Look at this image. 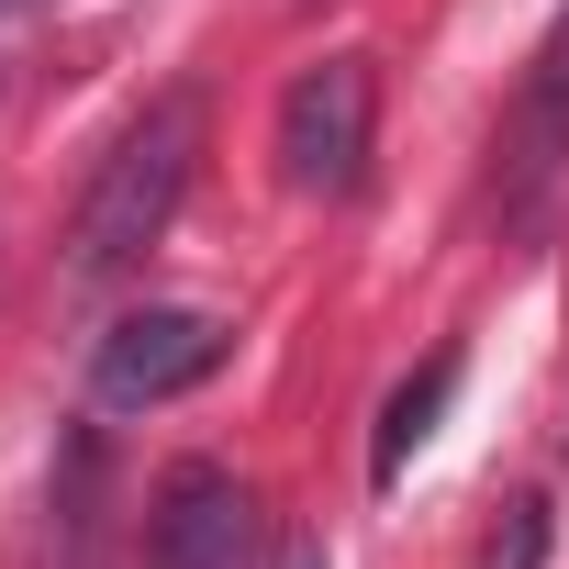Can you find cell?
<instances>
[{
    "label": "cell",
    "instance_id": "cell-1",
    "mask_svg": "<svg viewBox=\"0 0 569 569\" xmlns=\"http://www.w3.org/2000/svg\"><path fill=\"white\" fill-rule=\"evenodd\" d=\"M201 134H212L201 90H157V101L112 134V157L90 168V190H79V212H68V279H79V291H112L123 268H146V246H157V234L179 223V201H190Z\"/></svg>",
    "mask_w": 569,
    "mask_h": 569
},
{
    "label": "cell",
    "instance_id": "cell-2",
    "mask_svg": "<svg viewBox=\"0 0 569 569\" xmlns=\"http://www.w3.org/2000/svg\"><path fill=\"white\" fill-rule=\"evenodd\" d=\"M369 134H380V68L369 57H325L279 90V179L313 190V201H347L369 179Z\"/></svg>",
    "mask_w": 569,
    "mask_h": 569
},
{
    "label": "cell",
    "instance_id": "cell-3",
    "mask_svg": "<svg viewBox=\"0 0 569 569\" xmlns=\"http://www.w3.org/2000/svg\"><path fill=\"white\" fill-rule=\"evenodd\" d=\"M223 325L212 313H190V302H146V313H123L101 347H90V402L101 413H157V402H179V391H201L212 369H223Z\"/></svg>",
    "mask_w": 569,
    "mask_h": 569
},
{
    "label": "cell",
    "instance_id": "cell-4",
    "mask_svg": "<svg viewBox=\"0 0 569 569\" xmlns=\"http://www.w3.org/2000/svg\"><path fill=\"white\" fill-rule=\"evenodd\" d=\"M491 190H502V223H513V234H536V223L558 212V190H569V12H558V34L536 46V68H525V90H513V112H502V168H491Z\"/></svg>",
    "mask_w": 569,
    "mask_h": 569
},
{
    "label": "cell",
    "instance_id": "cell-5",
    "mask_svg": "<svg viewBox=\"0 0 569 569\" xmlns=\"http://www.w3.org/2000/svg\"><path fill=\"white\" fill-rule=\"evenodd\" d=\"M268 547V513L234 469L212 458H179L157 480V525H146V569H257Z\"/></svg>",
    "mask_w": 569,
    "mask_h": 569
},
{
    "label": "cell",
    "instance_id": "cell-6",
    "mask_svg": "<svg viewBox=\"0 0 569 569\" xmlns=\"http://www.w3.org/2000/svg\"><path fill=\"white\" fill-rule=\"evenodd\" d=\"M447 391H458V358H425V369H413V380L380 402V447H369V480H402V469H413V447L436 436Z\"/></svg>",
    "mask_w": 569,
    "mask_h": 569
},
{
    "label": "cell",
    "instance_id": "cell-7",
    "mask_svg": "<svg viewBox=\"0 0 569 569\" xmlns=\"http://www.w3.org/2000/svg\"><path fill=\"white\" fill-rule=\"evenodd\" d=\"M57 569H101V447L68 436V469H57Z\"/></svg>",
    "mask_w": 569,
    "mask_h": 569
},
{
    "label": "cell",
    "instance_id": "cell-8",
    "mask_svg": "<svg viewBox=\"0 0 569 569\" xmlns=\"http://www.w3.org/2000/svg\"><path fill=\"white\" fill-rule=\"evenodd\" d=\"M536 558H547V502H502V525H491L480 569H536Z\"/></svg>",
    "mask_w": 569,
    "mask_h": 569
},
{
    "label": "cell",
    "instance_id": "cell-9",
    "mask_svg": "<svg viewBox=\"0 0 569 569\" xmlns=\"http://www.w3.org/2000/svg\"><path fill=\"white\" fill-rule=\"evenodd\" d=\"M23 12H46V0H0V23H23Z\"/></svg>",
    "mask_w": 569,
    "mask_h": 569
},
{
    "label": "cell",
    "instance_id": "cell-10",
    "mask_svg": "<svg viewBox=\"0 0 569 569\" xmlns=\"http://www.w3.org/2000/svg\"><path fill=\"white\" fill-rule=\"evenodd\" d=\"M291 569H325V558H313V547H291Z\"/></svg>",
    "mask_w": 569,
    "mask_h": 569
}]
</instances>
